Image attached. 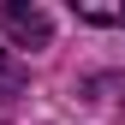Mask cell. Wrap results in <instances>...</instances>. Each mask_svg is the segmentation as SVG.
Listing matches in <instances>:
<instances>
[{
  "label": "cell",
  "mask_w": 125,
  "mask_h": 125,
  "mask_svg": "<svg viewBox=\"0 0 125 125\" xmlns=\"http://www.w3.org/2000/svg\"><path fill=\"white\" fill-rule=\"evenodd\" d=\"M0 30H6L12 42H24V48H48L54 42V18L42 6H30V0H6V6H0Z\"/></svg>",
  "instance_id": "6da1fadb"
},
{
  "label": "cell",
  "mask_w": 125,
  "mask_h": 125,
  "mask_svg": "<svg viewBox=\"0 0 125 125\" xmlns=\"http://www.w3.org/2000/svg\"><path fill=\"white\" fill-rule=\"evenodd\" d=\"M72 12L83 24H101V30H119L125 24V0H72Z\"/></svg>",
  "instance_id": "7a4b0ae2"
},
{
  "label": "cell",
  "mask_w": 125,
  "mask_h": 125,
  "mask_svg": "<svg viewBox=\"0 0 125 125\" xmlns=\"http://www.w3.org/2000/svg\"><path fill=\"white\" fill-rule=\"evenodd\" d=\"M89 101H107V107L125 119V72H101V77H89Z\"/></svg>",
  "instance_id": "3957f363"
},
{
  "label": "cell",
  "mask_w": 125,
  "mask_h": 125,
  "mask_svg": "<svg viewBox=\"0 0 125 125\" xmlns=\"http://www.w3.org/2000/svg\"><path fill=\"white\" fill-rule=\"evenodd\" d=\"M18 95H24V66H18V54H12V48H0V107L18 101Z\"/></svg>",
  "instance_id": "277c9868"
}]
</instances>
